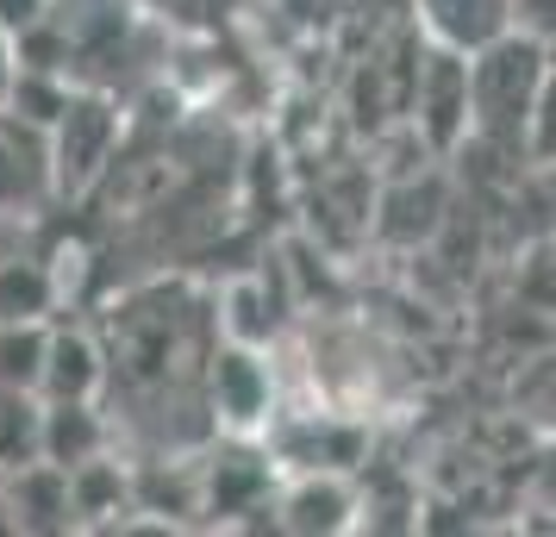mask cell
<instances>
[{
	"mask_svg": "<svg viewBox=\"0 0 556 537\" xmlns=\"http://www.w3.org/2000/svg\"><path fill=\"white\" fill-rule=\"evenodd\" d=\"M551 56H556L551 44H538L526 31H506L494 44L469 51V144L476 151L526 163V126Z\"/></svg>",
	"mask_w": 556,
	"mask_h": 537,
	"instance_id": "cell-1",
	"label": "cell"
},
{
	"mask_svg": "<svg viewBox=\"0 0 556 537\" xmlns=\"http://www.w3.org/2000/svg\"><path fill=\"white\" fill-rule=\"evenodd\" d=\"M119 144V106L94 88H70L63 113L51 119V181L56 194H81L113 163Z\"/></svg>",
	"mask_w": 556,
	"mask_h": 537,
	"instance_id": "cell-2",
	"label": "cell"
},
{
	"mask_svg": "<svg viewBox=\"0 0 556 537\" xmlns=\"http://www.w3.org/2000/svg\"><path fill=\"white\" fill-rule=\"evenodd\" d=\"M413 126L438 156L469 144V56L426 44L413 69Z\"/></svg>",
	"mask_w": 556,
	"mask_h": 537,
	"instance_id": "cell-3",
	"label": "cell"
},
{
	"mask_svg": "<svg viewBox=\"0 0 556 537\" xmlns=\"http://www.w3.org/2000/svg\"><path fill=\"white\" fill-rule=\"evenodd\" d=\"M45 201H56V181H51V131L0 106V213L31 219Z\"/></svg>",
	"mask_w": 556,
	"mask_h": 537,
	"instance_id": "cell-4",
	"label": "cell"
},
{
	"mask_svg": "<svg viewBox=\"0 0 556 537\" xmlns=\"http://www.w3.org/2000/svg\"><path fill=\"white\" fill-rule=\"evenodd\" d=\"M269 412H276V375H269V362H263L256 344L231 337L226 350L213 357V419L226 432L251 437L256 425H269Z\"/></svg>",
	"mask_w": 556,
	"mask_h": 537,
	"instance_id": "cell-5",
	"label": "cell"
},
{
	"mask_svg": "<svg viewBox=\"0 0 556 537\" xmlns=\"http://www.w3.org/2000/svg\"><path fill=\"white\" fill-rule=\"evenodd\" d=\"M276 525L294 537H338L356 525V487L344 469H301L294 482L276 494Z\"/></svg>",
	"mask_w": 556,
	"mask_h": 537,
	"instance_id": "cell-6",
	"label": "cell"
},
{
	"mask_svg": "<svg viewBox=\"0 0 556 537\" xmlns=\"http://www.w3.org/2000/svg\"><path fill=\"white\" fill-rule=\"evenodd\" d=\"M413 20L426 31V44L469 56L513 31V0H413Z\"/></svg>",
	"mask_w": 556,
	"mask_h": 537,
	"instance_id": "cell-7",
	"label": "cell"
},
{
	"mask_svg": "<svg viewBox=\"0 0 556 537\" xmlns=\"http://www.w3.org/2000/svg\"><path fill=\"white\" fill-rule=\"evenodd\" d=\"M106 382V350L81 325H63L51 319V337H45V375H38V394L45 400H101Z\"/></svg>",
	"mask_w": 556,
	"mask_h": 537,
	"instance_id": "cell-8",
	"label": "cell"
},
{
	"mask_svg": "<svg viewBox=\"0 0 556 537\" xmlns=\"http://www.w3.org/2000/svg\"><path fill=\"white\" fill-rule=\"evenodd\" d=\"M63 307V276L51 269V256L26 251V238L0 256V325H38L56 319Z\"/></svg>",
	"mask_w": 556,
	"mask_h": 537,
	"instance_id": "cell-9",
	"label": "cell"
},
{
	"mask_svg": "<svg viewBox=\"0 0 556 537\" xmlns=\"http://www.w3.org/2000/svg\"><path fill=\"white\" fill-rule=\"evenodd\" d=\"M106 457V419L101 400H45V462L56 469H88Z\"/></svg>",
	"mask_w": 556,
	"mask_h": 537,
	"instance_id": "cell-10",
	"label": "cell"
},
{
	"mask_svg": "<svg viewBox=\"0 0 556 537\" xmlns=\"http://www.w3.org/2000/svg\"><path fill=\"white\" fill-rule=\"evenodd\" d=\"M45 457V394L0 387V475Z\"/></svg>",
	"mask_w": 556,
	"mask_h": 537,
	"instance_id": "cell-11",
	"label": "cell"
},
{
	"mask_svg": "<svg viewBox=\"0 0 556 537\" xmlns=\"http://www.w3.org/2000/svg\"><path fill=\"white\" fill-rule=\"evenodd\" d=\"M45 337H51V319H38V325H0V387H31L38 394Z\"/></svg>",
	"mask_w": 556,
	"mask_h": 537,
	"instance_id": "cell-12",
	"label": "cell"
},
{
	"mask_svg": "<svg viewBox=\"0 0 556 537\" xmlns=\"http://www.w3.org/2000/svg\"><path fill=\"white\" fill-rule=\"evenodd\" d=\"M526 163H531V169H551V163H556V56H551V69H544L538 106H531V126H526Z\"/></svg>",
	"mask_w": 556,
	"mask_h": 537,
	"instance_id": "cell-13",
	"label": "cell"
},
{
	"mask_svg": "<svg viewBox=\"0 0 556 537\" xmlns=\"http://www.w3.org/2000/svg\"><path fill=\"white\" fill-rule=\"evenodd\" d=\"M513 31H526L556 51V0H513Z\"/></svg>",
	"mask_w": 556,
	"mask_h": 537,
	"instance_id": "cell-14",
	"label": "cell"
},
{
	"mask_svg": "<svg viewBox=\"0 0 556 537\" xmlns=\"http://www.w3.org/2000/svg\"><path fill=\"white\" fill-rule=\"evenodd\" d=\"M13 69H20V51H13V38L0 31V106H7V88H13Z\"/></svg>",
	"mask_w": 556,
	"mask_h": 537,
	"instance_id": "cell-15",
	"label": "cell"
},
{
	"mask_svg": "<svg viewBox=\"0 0 556 537\" xmlns=\"http://www.w3.org/2000/svg\"><path fill=\"white\" fill-rule=\"evenodd\" d=\"M20 238H26V219H13V213H0V256L13 251Z\"/></svg>",
	"mask_w": 556,
	"mask_h": 537,
	"instance_id": "cell-16",
	"label": "cell"
},
{
	"mask_svg": "<svg viewBox=\"0 0 556 537\" xmlns=\"http://www.w3.org/2000/svg\"><path fill=\"white\" fill-rule=\"evenodd\" d=\"M538 176L551 181V201H556V163H551V169H538Z\"/></svg>",
	"mask_w": 556,
	"mask_h": 537,
	"instance_id": "cell-17",
	"label": "cell"
}]
</instances>
